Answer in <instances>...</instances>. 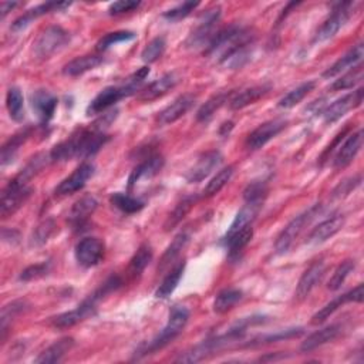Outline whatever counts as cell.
Here are the masks:
<instances>
[{"label":"cell","instance_id":"cell-51","mask_svg":"<svg viewBox=\"0 0 364 364\" xmlns=\"http://www.w3.org/2000/svg\"><path fill=\"white\" fill-rule=\"evenodd\" d=\"M51 268H53V264H51V261H44L42 264L32 265L29 268H26L20 273L19 280H21V282H32V280L42 279V277H44V276H47L50 273Z\"/></svg>","mask_w":364,"mask_h":364},{"label":"cell","instance_id":"cell-20","mask_svg":"<svg viewBox=\"0 0 364 364\" xmlns=\"http://www.w3.org/2000/svg\"><path fill=\"white\" fill-rule=\"evenodd\" d=\"M70 6H71V2H47V3H42V5H39V6H36V8L26 12L19 19H16L12 23V30L13 32H20V30L28 28V26L33 20H36V19L44 16V15H48V13L62 12V10L70 8Z\"/></svg>","mask_w":364,"mask_h":364},{"label":"cell","instance_id":"cell-22","mask_svg":"<svg viewBox=\"0 0 364 364\" xmlns=\"http://www.w3.org/2000/svg\"><path fill=\"white\" fill-rule=\"evenodd\" d=\"M195 104V97L191 94H184L174 100L168 107H165L157 117V122L160 125H170L179 118L184 117Z\"/></svg>","mask_w":364,"mask_h":364},{"label":"cell","instance_id":"cell-54","mask_svg":"<svg viewBox=\"0 0 364 364\" xmlns=\"http://www.w3.org/2000/svg\"><path fill=\"white\" fill-rule=\"evenodd\" d=\"M141 6V2H136V0H120V2H114L109 8L110 15H122L129 13Z\"/></svg>","mask_w":364,"mask_h":364},{"label":"cell","instance_id":"cell-42","mask_svg":"<svg viewBox=\"0 0 364 364\" xmlns=\"http://www.w3.org/2000/svg\"><path fill=\"white\" fill-rule=\"evenodd\" d=\"M363 75H364V69H363V64L358 63L357 66L352 67L350 71H347L346 74L339 77V79L334 80L333 84L330 86V90L331 91H343V90L353 89L354 86H357L363 80Z\"/></svg>","mask_w":364,"mask_h":364},{"label":"cell","instance_id":"cell-7","mask_svg":"<svg viewBox=\"0 0 364 364\" xmlns=\"http://www.w3.org/2000/svg\"><path fill=\"white\" fill-rule=\"evenodd\" d=\"M70 42V33L66 32L60 26H50V28L44 29L37 40L35 42V55L42 59H50L51 56H55L59 53L60 50H63Z\"/></svg>","mask_w":364,"mask_h":364},{"label":"cell","instance_id":"cell-5","mask_svg":"<svg viewBox=\"0 0 364 364\" xmlns=\"http://www.w3.org/2000/svg\"><path fill=\"white\" fill-rule=\"evenodd\" d=\"M190 320V310L184 306H174L170 311V318L164 329L148 343H143L134 353V358H141L148 354H154L168 346L175 337H178L185 329Z\"/></svg>","mask_w":364,"mask_h":364},{"label":"cell","instance_id":"cell-4","mask_svg":"<svg viewBox=\"0 0 364 364\" xmlns=\"http://www.w3.org/2000/svg\"><path fill=\"white\" fill-rule=\"evenodd\" d=\"M149 75V67H143L137 73H134L129 79L121 84V86H110L106 87L102 91H100L94 100L89 104L87 107V116H94V114H101L104 111H107L116 104L133 94H138L143 89L144 80Z\"/></svg>","mask_w":364,"mask_h":364},{"label":"cell","instance_id":"cell-43","mask_svg":"<svg viewBox=\"0 0 364 364\" xmlns=\"http://www.w3.org/2000/svg\"><path fill=\"white\" fill-rule=\"evenodd\" d=\"M6 107L13 121L21 122L24 120V101L23 94L17 87H10L6 94Z\"/></svg>","mask_w":364,"mask_h":364},{"label":"cell","instance_id":"cell-34","mask_svg":"<svg viewBox=\"0 0 364 364\" xmlns=\"http://www.w3.org/2000/svg\"><path fill=\"white\" fill-rule=\"evenodd\" d=\"M184 272H185V262H181V264L175 265L171 269V272H168V275L164 277L161 284L158 286L157 292H155V298H158V299L170 298L174 293V291L176 289V286L179 284Z\"/></svg>","mask_w":364,"mask_h":364},{"label":"cell","instance_id":"cell-26","mask_svg":"<svg viewBox=\"0 0 364 364\" xmlns=\"http://www.w3.org/2000/svg\"><path fill=\"white\" fill-rule=\"evenodd\" d=\"M269 91H271V84H261V86H255L246 90H242L232 95V98L229 100V109L233 111L242 110L251 106V104L256 102L259 98L266 95Z\"/></svg>","mask_w":364,"mask_h":364},{"label":"cell","instance_id":"cell-18","mask_svg":"<svg viewBox=\"0 0 364 364\" xmlns=\"http://www.w3.org/2000/svg\"><path fill=\"white\" fill-rule=\"evenodd\" d=\"M325 271H326V266H325V262L323 261H318L315 264H311L302 275L299 283H298V288H296V292H295V298L298 302H302L304 300L310 293L311 291H313L316 286L320 283L322 277L325 276Z\"/></svg>","mask_w":364,"mask_h":364},{"label":"cell","instance_id":"cell-27","mask_svg":"<svg viewBox=\"0 0 364 364\" xmlns=\"http://www.w3.org/2000/svg\"><path fill=\"white\" fill-rule=\"evenodd\" d=\"M97 205L98 202L93 197H83L82 199L77 201L70 211V224L74 228H83L87 224L89 217H91L97 210Z\"/></svg>","mask_w":364,"mask_h":364},{"label":"cell","instance_id":"cell-53","mask_svg":"<svg viewBox=\"0 0 364 364\" xmlns=\"http://www.w3.org/2000/svg\"><path fill=\"white\" fill-rule=\"evenodd\" d=\"M360 182H361V176L360 175L349 178V179L340 182V184L334 188L333 197L334 198H342V197L349 195L354 188H357L360 185Z\"/></svg>","mask_w":364,"mask_h":364},{"label":"cell","instance_id":"cell-8","mask_svg":"<svg viewBox=\"0 0 364 364\" xmlns=\"http://www.w3.org/2000/svg\"><path fill=\"white\" fill-rule=\"evenodd\" d=\"M221 20V8H214L206 10V13L201 17L199 23L194 32L188 36L185 44L188 48H206L208 44L214 39L215 28Z\"/></svg>","mask_w":364,"mask_h":364},{"label":"cell","instance_id":"cell-40","mask_svg":"<svg viewBox=\"0 0 364 364\" xmlns=\"http://www.w3.org/2000/svg\"><path fill=\"white\" fill-rule=\"evenodd\" d=\"M303 334L302 327H292V329H286V330H279L275 333L264 334L259 336L256 339H253L251 343H248V347H255V346H262V345H269V343H276L282 340H289L293 339V337H299Z\"/></svg>","mask_w":364,"mask_h":364},{"label":"cell","instance_id":"cell-44","mask_svg":"<svg viewBox=\"0 0 364 364\" xmlns=\"http://www.w3.org/2000/svg\"><path fill=\"white\" fill-rule=\"evenodd\" d=\"M233 172H235V168H233L232 165L225 167L219 172H217V175L206 184V187L203 190V197L211 198V197L219 194L225 188L228 182L230 181Z\"/></svg>","mask_w":364,"mask_h":364},{"label":"cell","instance_id":"cell-47","mask_svg":"<svg viewBox=\"0 0 364 364\" xmlns=\"http://www.w3.org/2000/svg\"><path fill=\"white\" fill-rule=\"evenodd\" d=\"M356 269V262L353 259H346L345 262H342L339 266L336 268L334 273L331 275L329 284H327V289L331 292H336L342 289V286L345 284L346 279L350 276V273Z\"/></svg>","mask_w":364,"mask_h":364},{"label":"cell","instance_id":"cell-10","mask_svg":"<svg viewBox=\"0 0 364 364\" xmlns=\"http://www.w3.org/2000/svg\"><path fill=\"white\" fill-rule=\"evenodd\" d=\"M104 252H106V246L98 238H84L75 245L74 249L75 261L86 269L97 266L102 261Z\"/></svg>","mask_w":364,"mask_h":364},{"label":"cell","instance_id":"cell-29","mask_svg":"<svg viewBox=\"0 0 364 364\" xmlns=\"http://www.w3.org/2000/svg\"><path fill=\"white\" fill-rule=\"evenodd\" d=\"M253 42H248V43H242L239 46H237L235 48H232L229 53H226L221 60L219 64L230 69V70H238L241 67H244L249 60H251V55H252V46Z\"/></svg>","mask_w":364,"mask_h":364},{"label":"cell","instance_id":"cell-46","mask_svg":"<svg viewBox=\"0 0 364 364\" xmlns=\"http://www.w3.org/2000/svg\"><path fill=\"white\" fill-rule=\"evenodd\" d=\"M56 230V222L53 219H44L40 222L30 237L29 245L32 248H40L48 242V239L53 237V233Z\"/></svg>","mask_w":364,"mask_h":364},{"label":"cell","instance_id":"cell-14","mask_svg":"<svg viewBox=\"0 0 364 364\" xmlns=\"http://www.w3.org/2000/svg\"><path fill=\"white\" fill-rule=\"evenodd\" d=\"M94 175V165L90 163L82 164L79 168H75L71 175L64 178L60 184L56 187V195L67 197L77 191H80L86 187L87 181Z\"/></svg>","mask_w":364,"mask_h":364},{"label":"cell","instance_id":"cell-37","mask_svg":"<svg viewBox=\"0 0 364 364\" xmlns=\"http://www.w3.org/2000/svg\"><path fill=\"white\" fill-rule=\"evenodd\" d=\"M242 298H244V293L239 289H235V288L224 289L217 295L214 300V311L215 313L224 315L230 309L235 307L242 300Z\"/></svg>","mask_w":364,"mask_h":364},{"label":"cell","instance_id":"cell-1","mask_svg":"<svg viewBox=\"0 0 364 364\" xmlns=\"http://www.w3.org/2000/svg\"><path fill=\"white\" fill-rule=\"evenodd\" d=\"M102 127L97 120L90 128L77 129L66 141L57 144L50 151V161H69L73 158H90L106 145L110 137L104 133Z\"/></svg>","mask_w":364,"mask_h":364},{"label":"cell","instance_id":"cell-38","mask_svg":"<svg viewBox=\"0 0 364 364\" xmlns=\"http://www.w3.org/2000/svg\"><path fill=\"white\" fill-rule=\"evenodd\" d=\"M197 199L198 198L195 195H188L185 198H182V201L178 202V205L174 208V211L167 218L164 224V229L165 230L175 229L182 222V219H184L188 215V212L192 210V206L195 205Z\"/></svg>","mask_w":364,"mask_h":364},{"label":"cell","instance_id":"cell-39","mask_svg":"<svg viewBox=\"0 0 364 364\" xmlns=\"http://www.w3.org/2000/svg\"><path fill=\"white\" fill-rule=\"evenodd\" d=\"M315 87H316V82H315V80H310V82L302 83L299 87L293 89L292 91H289L284 97H282V98L279 100L277 106H279L280 109H292V107L298 106V104H299L300 101H303L304 97H307L311 91H313Z\"/></svg>","mask_w":364,"mask_h":364},{"label":"cell","instance_id":"cell-31","mask_svg":"<svg viewBox=\"0 0 364 364\" xmlns=\"http://www.w3.org/2000/svg\"><path fill=\"white\" fill-rule=\"evenodd\" d=\"M233 94H235L233 91H221V93L212 95L205 104H202L201 109L198 110L197 120L199 122L210 121L214 117V114L224 106V104L232 98Z\"/></svg>","mask_w":364,"mask_h":364},{"label":"cell","instance_id":"cell-52","mask_svg":"<svg viewBox=\"0 0 364 364\" xmlns=\"http://www.w3.org/2000/svg\"><path fill=\"white\" fill-rule=\"evenodd\" d=\"M199 6V2H184L167 12H164L163 17L168 21H179L182 19L188 17Z\"/></svg>","mask_w":364,"mask_h":364},{"label":"cell","instance_id":"cell-19","mask_svg":"<svg viewBox=\"0 0 364 364\" xmlns=\"http://www.w3.org/2000/svg\"><path fill=\"white\" fill-rule=\"evenodd\" d=\"M363 140H364V136H363L361 128L357 129L356 133L350 134L336 154V157L333 160L334 168L340 170V168H346L347 165H350L363 147Z\"/></svg>","mask_w":364,"mask_h":364},{"label":"cell","instance_id":"cell-50","mask_svg":"<svg viewBox=\"0 0 364 364\" xmlns=\"http://www.w3.org/2000/svg\"><path fill=\"white\" fill-rule=\"evenodd\" d=\"M136 35L133 32H127V30H121V32H113V33H107L106 36H102L97 44L95 48L98 51H104L107 50L118 43H124V42H129V40H134Z\"/></svg>","mask_w":364,"mask_h":364},{"label":"cell","instance_id":"cell-6","mask_svg":"<svg viewBox=\"0 0 364 364\" xmlns=\"http://www.w3.org/2000/svg\"><path fill=\"white\" fill-rule=\"evenodd\" d=\"M322 206H323L322 203L313 205L303 214L293 218L288 225L282 229V232L279 233V237L275 242V251L277 255H283L292 248V245L300 237V233L304 230V228L322 212Z\"/></svg>","mask_w":364,"mask_h":364},{"label":"cell","instance_id":"cell-30","mask_svg":"<svg viewBox=\"0 0 364 364\" xmlns=\"http://www.w3.org/2000/svg\"><path fill=\"white\" fill-rule=\"evenodd\" d=\"M102 63H104V57L101 55H87V56L77 57V59L71 60L70 63H67L63 67V73L66 75H70V77H77V75H82V74L90 71V70L97 69Z\"/></svg>","mask_w":364,"mask_h":364},{"label":"cell","instance_id":"cell-45","mask_svg":"<svg viewBox=\"0 0 364 364\" xmlns=\"http://www.w3.org/2000/svg\"><path fill=\"white\" fill-rule=\"evenodd\" d=\"M152 256H154L152 248L147 244L141 245L136 252V255L131 257V261H129V273L133 276H140L145 271V268L151 264Z\"/></svg>","mask_w":364,"mask_h":364},{"label":"cell","instance_id":"cell-36","mask_svg":"<svg viewBox=\"0 0 364 364\" xmlns=\"http://www.w3.org/2000/svg\"><path fill=\"white\" fill-rule=\"evenodd\" d=\"M26 309H28V303L24 300H15L2 309V316H0V339H2V342L6 339L12 322L20 316Z\"/></svg>","mask_w":364,"mask_h":364},{"label":"cell","instance_id":"cell-9","mask_svg":"<svg viewBox=\"0 0 364 364\" xmlns=\"http://www.w3.org/2000/svg\"><path fill=\"white\" fill-rule=\"evenodd\" d=\"M352 2H343V3H337L330 16L323 21L320 26V29L318 30L315 36V43H322L333 39L339 30L343 28V26L347 23V20L352 16Z\"/></svg>","mask_w":364,"mask_h":364},{"label":"cell","instance_id":"cell-3","mask_svg":"<svg viewBox=\"0 0 364 364\" xmlns=\"http://www.w3.org/2000/svg\"><path fill=\"white\" fill-rule=\"evenodd\" d=\"M121 284H122V282L118 276H114V275L110 276L94 293H91L87 299H84L75 309L66 311V313H62L57 318H55L53 326L57 329H69V327L75 326L77 323L89 319L90 316H93L95 313L98 303L104 298L109 296L110 293L116 292Z\"/></svg>","mask_w":364,"mask_h":364},{"label":"cell","instance_id":"cell-25","mask_svg":"<svg viewBox=\"0 0 364 364\" xmlns=\"http://www.w3.org/2000/svg\"><path fill=\"white\" fill-rule=\"evenodd\" d=\"M364 56V47L363 44H357L354 46L353 48H350L347 53L345 56H342L339 60H337L336 63H333L325 73H323V77L325 79H333V77L342 74L343 71L357 66L358 63H361V59Z\"/></svg>","mask_w":364,"mask_h":364},{"label":"cell","instance_id":"cell-48","mask_svg":"<svg viewBox=\"0 0 364 364\" xmlns=\"http://www.w3.org/2000/svg\"><path fill=\"white\" fill-rule=\"evenodd\" d=\"M165 48H167L165 39L164 37H155L144 47L143 53H141V59L147 64L155 63L163 57Z\"/></svg>","mask_w":364,"mask_h":364},{"label":"cell","instance_id":"cell-28","mask_svg":"<svg viewBox=\"0 0 364 364\" xmlns=\"http://www.w3.org/2000/svg\"><path fill=\"white\" fill-rule=\"evenodd\" d=\"M73 347H74L73 337H63V339L57 340L56 343L48 346L44 352H42L35 361L39 364L59 363Z\"/></svg>","mask_w":364,"mask_h":364},{"label":"cell","instance_id":"cell-2","mask_svg":"<svg viewBox=\"0 0 364 364\" xmlns=\"http://www.w3.org/2000/svg\"><path fill=\"white\" fill-rule=\"evenodd\" d=\"M47 164L46 155H36V157L26 165L19 175H16L2 192V202H0V215L3 219L16 214L26 203L33 192L29 185L30 179Z\"/></svg>","mask_w":364,"mask_h":364},{"label":"cell","instance_id":"cell-16","mask_svg":"<svg viewBox=\"0 0 364 364\" xmlns=\"http://www.w3.org/2000/svg\"><path fill=\"white\" fill-rule=\"evenodd\" d=\"M179 83V77L176 73H167L158 80L152 82L147 87L141 89V91L137 94V100L143 102H151L154 100H158L167 93H170L175 86Z\"/></svg>","mask_w":364,"mask_h":364},{"label":"cell","instance_id":"cell-56","mask_svg":"<svg viewBox=\"0 0 364 364\" xmlns=\"http://www.w3.org/2000/svg\"><path fill=\"white\" fill-rule=\"evenodd\" d=\"M19 3L17 2H3L2 5H0V13H2V19L6 17V15L9 12H12L15 8H17Z\"/></svg>","mask_w":364,"mask_h":364},{"label":"cell","instance_id":"cell-12","mask_svg":"<svg viewBox=\"0 0 364 364\" xmlns=\"http://www.w3.org/2000/svg\"><path fill=\"white\" fill-rule=\"evenodd\" d=\"M363 93H364L363 89H358L350 94L343 95L339 100H336L334 102H331L330 106H327L322 111L325 122L333 124L336 121H339L340 118H343L350 110L360 107L361 102H363Z\"/></svg>","mask_w":364,"mask_h":364},{"label":"cell","instance_id":"cell-21","mask_svg":"<svg viewBox=\"0 0 364 364\" xmlns=\"http://www.w3.org/2000/svg\"><path fill=\"white\" fill-rule=\"evenodd\" d=\"M57 104V97L47 90H37L32 94V107L43 125H47L55 117Z\"/></svg>","mask_w":364,"mask_h":364},{"label":"cell","instance_id":"cell-17","mask_svg":"<svg viewBox=\"0 0 364 364\" xmlns=\"http://www.w3.org/2000/svg\"><path fill=\"white\" fill-rule=\"evenodd\" d=\"M221 163H222V154L218 149L206 152L187 172L185 179L190 182V184H197V182L203 181L215 168H218Z\"/></svg>","mask_w":364,"mask_h":364},{"label":"cell","instance_id":"cell-13","mask_svg":"<svg viewBox=\"0 0 364 364\" xmlns=\"http://www.w3.org/2000/svg\"><path fill=\"white\" fill-rule=\"evenodd\" d=\"M363 299H364V286L358 284V286H356L354 289L349 291L347 293H343L342 296H337L336 299L329 302L326 306H323L318 311V313H315L313 318H311V323L322 325L334 313V311L339 310L343 304H346V303H361Z\"/></svg>","mask_w":364,"mask_h":364},{"label":"cell","instance_id":"cell-15","mask_svg":"<svg viewBox=\"0 0 364 364\" xmlns=\"http://www.w3.org/2000/svg\"><path fill=\"white\" fill-rule=\"evenodd\" d=\"M343 225H345V217L342 214H334L311 229V232L307 235L306 244L320 245L329 241L330 238H333L336 233H339Z\"/></svg>","mask_w":364,"mask_h":364},{"label":"cell","instance_id":"cell-55","mask_svg":"<svg viewBox=\"0 0 364 364\" xmlns=\"http://www.w3.org/2000/svg\"><path fill=\"white\" fill-rule=\"evenodd\" d=\"M2 239H3L5 242H9V244H17V241H19V232L15 230V229L3 228V229H2Z\"/></svg>","mask_w":364,"mask_h":364},{"label":"cell","instance_id":"cell-41","mask_svg":"<svg viewBox=\"0 0 364 364\" xmlns=\"http://www.w3.org/2000/svg\"><path fill=\"white\" fill-rule=\"evenodd\" d=\"M110 202L117 208V210H120L121 212L128 214V215L143 211L144 206H145V203L141 199H137L131 195L122 194V192L113 194L110 197Z\"/></svg>","mask_w":364,"mask_h":364},{"label":"cell","instance_id":"cell-35","mask_svg":"<svg viewBox=\"0 0 364 364\" xmlns=\"http://www.w3.org/2000/svg\"><path fill=\"white\" fill-rule=\"evenodd\" d=\"M191 241V235L190 232L184 230L178 233V235L174 238V241L171 242V245L167 248V251L164 252L163 257H161V262L158 266V271H164L171 262H174L175 259L181 255V252L187 248V245Z\"/></svg>","mask_w":364,"mask_h":364},{"label":"cell","instance_id":"cell-23","mask_svg":"<svg viewBox=\"0 0 364 364\" xmlns=\"http://www.w3.org/2000/svg\"><path fill=\"white\" fill-rule=\"evenodd\" d=\"M343 331V327L340 325H330V326H326L315 333H311L310 336H307V339L302 343L300 346V350L303 353H310L313 352L327 343H331L334 342L337 337H339Z\"/></svg>","mask_w":364,"mask_h":364},{"label":"cell","instance_id":"cell-24","mask_svg":"<svg viewBox=\"0 0 364 364\" xmlns=\"http://www.w3.org/2000/svg\"><path fill=\"white\" fill-rule=\"evenodd\" d=\"M163 167H164V158L161 157V155H158V154L149 155L148 158H145V161H143L140 165H137L134 168V171L129 174L128 188L129 190L134 188L141 179L157 175L163 170Z\"/></svg>","mask_w":364,"mask_h":364},{"label":"cell","instance_id":"cell-32","mask_svg":"<svg viewBox=\"0 0 364 364\" xmlns=\"http://www.w3.org/2000/svg\"><path fill=\"white\" fill-rule=\"evenodd\" d=\"M29 137H30V128H24V129H21L20 133L15 134L2 147V155H0V163H2V167H6L16 160L20 147L26 143V140H28Z\"/></svg>","mask_w":364,"mask_h":364},{"label":"cell","instance_id":"cell-49","mask_svg":"<svg viewBox=\"0 0 364 364\" xmlns=\"http://www.w3.org/2000/svg\"><path fill=\"white\" fill-rule=\"evenodd\" d=\"M266 195H268V184L265 181H253L244 191V198L246 203H253V205L262 206Z\"/></svg>","mask_w":364,"mask_h":364},{"label":"cell","instance_id":"cell-33","mask_svg":"<svg viewBox=\"0 0 364 364\" xmlns=\"http://www.w3.org/2000/svg\"><path fill=\"white\" fill-rule=\"evenodd\" d=\"M252 238H253V228H252V225H249V226L235 232L233 235H230L228 238H222V242L226 246L229 255L233 257V256H238L249 245Z\"/></svg>","mask_w":364,"mask_h":364},{"label":"cell","instance_id":"cell-11","mask_svg":"<svg viewBox=\"0 0 364 364\" xmlns=\"http://www.w3.org/2000/svg\"><path fill=\"white\" fill-rule=\"evenodd\" d=\"M286 127H288V121L283 118H275L261 124L249 134L246 140V148L251 151L264 148L271 140L279 136Z\"/></svg>","mask_w":364,"mask_h":364}]
</instances>
